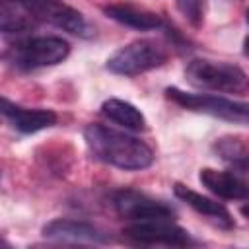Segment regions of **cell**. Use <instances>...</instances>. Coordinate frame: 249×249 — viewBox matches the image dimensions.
I'll return each instance as SVG.
<instances>
[{"instance_id": "4", "label": "cell", "mask_w": 249, "mask_h": 249, "mask_svg": "<svg viewBox=\"0 0 249 249\" xmlns=\"http://www.w3.org/2000/svg\"><path fill=\"white\" fill-rule=\"evenodd\" d=\"M167 60V51L152 39H138L117 49L107 58V70L119 76H138L161 66Z\"/></svg>"}, {"instance_id": "18", "label": "cell", "mask_w": 249, "mask_h": 249, "mask_svg": "<svg viewBox=\"0 0 249 249\" xmlns=\"http://www.w3.org/2000/svg\"><path fill=\"white\" fill-rule=\"evenodd\" d=\"M241 214H243V216L249 220V202H245V204L241 206Z\"/></svg>"}, {"instance_id": "3", "label": "cell", "mask_w": 249, "mask_h": 249, "mask_svg": "<svg viewBox=\"0 0 249 249\" xmlns=\"http://www.w3.org/2000/svg\"><path fill=\"white\" fill-rule=\"evenodd\" d=\"M68 54H70L68 41L56 35H41L16 43L10 49L8 58L19 70H35V68L58 64Z\"/></svg>"}, {"instance_id": "12", "label": "cell", "mask_w": 249, "mask_h": 249, "mask_svg": "<svg viewBox=\"0 0 249 249\" xmlns=\"http://www.w3.org/2000/svg\"><path fill=\"white\" fill-rule=\"evenodd\" d=\"M2 113L8 119V123L23 134H33L43 128H49L58 119L56 113L51 109H27V107L12 103L6 97L2 99Z\"/></svg>"}, {"instance_id": "2", "label": "cell", "mask_w": 249, "mask_h": 249, "mask_svg": "<svg viewBox=\"0 0 249 249\" xmlns=\"http://www.w3.org/2000/svg\"><path fill=\"white\" fill-rule=\"evenodd\" d=\"M185 78L191 86L222 93H247L249 76L235 64L195 58L185 68Z\"/></svg>"}, {"instance_id": "13", "label": "cell", "mask_w": 249, "mask_h": 249, "mask_svg": "<svg viewBox=\"0 0 249 249\" xmlns=\"http://www.w3.org/2000/svg\"><path fill=\"white\" fill-rule=\"evenodd\" d=\"M105 16L119 21L121 25L140 29V31H150V29H160L163 25L161 18L158 14H152L148 10L130 6V4H109L103 8Z\"/></svg>"}, {"instance_id": "15", "label": "cell", "mask_w": 249, "mask_h": 249, "mask_svg": "<svg viewBox=\"0 0 249 249\" xmlns=\"http://www.w3.org/2000/svg\"><path fill=\"white\" fill-rule=\"evenodd\" d=\"M101 113L109 121L128 128V130H144L146 128V119L140 113V109L124 99H117V97L105 99L101 105Z\"/></svg>"}, {"instance_id": "9", "label": "cell", "mask_w": 249, "mask_h": 249, "mask_svg": "<svg viewBox=\"0 0 249 249\" xmlns=\"http://www.w3.org/2000/svg\"><path fill=\"white\" fill-rule=\"evenodd\" d=\"M124 237L142 243V245H173L185 247L191 245L193 239L187 230L173 224V220H148V222H132L123 230Z\"/></svg>"}, {"instance_id": "19", "label": "cell", "mask_w": 249, "mask_h": 249, "mask_svg": "<svg viewBox=\"0 0 249 249\" xmlns=\"http://www.w3.org/2000/svg\"><path fill=\"white\" fill-rule=\"evenodd\" d=\"M245 54H249V37L245 39Z\"/></svg>"}, {"instance_id": "14", "label": "cell", "mask_w": 249, "mask_h": 249, "mask_svg": "<svg viewBox=\"0 0 249 249\" xmlns=\"http://www.w3.org/2000/svg\"><path fill=\"white\" fill-rule=\"evenodd\" d=\"M37 18L29 12L23 0H2L0 4V27L4 33H25L37 25Z\"/></svg>"}, {"instance_id": "1", "label": "cell", "mask_w": 249, "mask_h": 249, "mask_svg": "<svg viewBox=\"0 0 249 249\" xmlns=\"http://www.w3.org/2000/svg\"><path fill=\"white\" fill-rule=\"evenodd\" d=\"M84 138L91 154L113 167L136 171L150 167L154 161V152L146 142L105 124H88L84 130Z\"/></svg>"}, {"instance_id": "7", "label": "cell", "mask_w": 249, "mask_h": 249, "mask_svg": "<svg viewBox=\"0 0 249 249\" xmlns=\"http://www.w3.org/2000/svg\"><path fill=\"white\" fill-rule=\"evenodd\" d=\"M23 4L29 8V12L37 18L39 23L47 21L54 27H60L72 35L86 39L93 35V27L88 23V19L78 10L60 0H23Z\"/></svg>"}, {"instance_id": "16", "label": "cell", "mask_w": 249, "mask_h": 249, "mask_svg": "<svg viewBox=\"0 0 249 249\" xmlns=\"http://www.w3.org/2000/svg\"><path fill=\"white\" fill-rule=\"evenodd\" d=\"M216 150H218L220 158L226 160V161H233V160H239V158H249L247 146H245L241 140L231 138V136L220 138V140L216 142Z\"/></svg>"}, {"instance_id": "20", "label": "cell", "mask_w": 249, "mask_h": 249, "mask_svg": "<svg viewBox=\"0 0 249 249\" xmlns=\"http://www.w3.org/2000/svg\"><path fill=\"white\" fill-rule=\"evenodd\" d=\"M245 19H247V23H249V8H247V12H245Z\"/></svg>"}, {"instance_id": "5", "label": "cell", "mask_w": 249, "mask_h": 249, "mask_svg": "<svg viewBox=\"0 0 249 249\" xmlns=\"http://www.w3.org/2000/svg\"><path fill=\"white\" fill-rule=\"evenodd\" d=\"M165 95L183 109L204 113L235 124H249V101H233L208 93H187L179 88H167Z\"/></svg>"}, {"instance_id": "6", "label": "cell", "mask_w": 249, "mask_h": 249, "mask_svg": "<svg viewBox=\"0 0 249 249\" xmlns=\"http://www.w3.org/2000/svg\"><path fill=\"white\" fill-rule=\"evenodd\" d=\"M198 181L220 198H249V158L230 161L228 169L204 167L198 173Z\"/></svg>"}, {"instance_id": "8", "label": "cell", "mask_w": 249, "mask_h": 249, "mask_svg": "<svg viewBox=\"0 0 249 249\" xmlns=\"http://www.w3.org/2000/svg\"><path fill=\"white\" fill-rule=\"evenodd\" d=\"M113 206L121 218L132 220V222H148V220H173L175 210L161 202L156 200L144 193L132 191V189H123L113 195Z\"/></svg>"}, {"instance_id": "17", "label": "cell", "mask_w": 249, "mask_h": 249, "mask_svg": "<svg viewBox=\"0 0 249 249\" xmlns=\"http://www.w3.org/2000/svg\"><path fill=\"white\" fill-rule=\"evenodd\" d=\"M204 4H206V0H175L177 10L195 27L200 25L204 19Z\"/></svg>"}, {"instance_id": "10", "label": "cell", "mask_w": 249, "mask_h": 249, "mask_svg": "<svg viewBox=\"0 0 249 249\" xmlns=\"http://www.w3.org/2000/svg\"><path fill=\"white\" fill-rule=\"evenodd\" d=\"M43 237L60 241V243H107L109 237L105 231H101L97 226L82 222V220H66L56 218L43 226Z\"/></svg>"}, {"instance_id": "11", "label": "cell", "mask_w": 249, "mask_h": 249, "mask_svg": "<svg viewBox=\"0 0 249 249\" xmlns=\"http://www.w3.org/2000/svg\"><path fill=\"white\" fill-rule=\"evenodd\" d=\"M173 193H175V196H177L179 200H183V202H185L187 206H191L195 212H198V214H202L204 218H208L214 226H218V228H222V230H231V228L235 226V224H233V218H231V214H230V210H228L224 204H220V202H216V200H212V198H208V196H204V195L193 191L191 187L181 185V183H175V185H173Z\"/></svg>"}]
</instances>
